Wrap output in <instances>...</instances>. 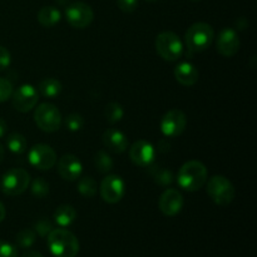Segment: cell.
I'll return each mask as SVG.
<instances>
[{
  "mask_svg": "<svg viewBox=\"0 0 257 257\" xmlns=\"http://www.w3.org/2000/svg\"><path fill=\"white\" fill-rule=\"evenodd\" d=\"M60 12L54 7H43L38 12V22L45 28H52L60 20Z\"/></svg>",
  "mask_w": 257,
  "mask_h": 257,
  "instance_id": "ffe728a7",
  "label": "cell"
},
{
  "mask_svg": "<svg viewBox=\"0 0 257 257\" xmlns=\"http://www.w3.org/2000/svg\"><path fill=\"white\" fill-rule=\"evenodd\" d=\"M35 238H37V233H35V231L30 230V228H25V230H22L20 232L17 233L15 242H17L18 247L29 248L32 247L33 243L35 242Z\"/></svg>",
  "mask_w": 257,
  "mask_h": 257,
  "instance_id": "d4e9b609",
  "label": "cell"
},
{
  "mask_svg": "<svg viewBox=\"0 0 257 257\" xmlns=\"http://www.w3.org/2000/svg\"><path fill=\"white\" fill-rule=\"evenodd\" d=\"M156 50L162 59L175 62L181 58L183 45L180 37L173 32H163L156 38Z\"/></svg>",
  "mask_w": 257,
  "mask_h": 257,
  "instance_id": "5b68a950",
  "label": "cell"
},
{
  "mask_svg": "<svg viewBox=\"0 0 257 257\" xmlns=\"http://www.w3.org/2000/svg\"><path fill=\"white\" fill-rule=\"evenodd\" d=\"M4 156H5V150H4V147L0 145V163H2L3 160H4Z\"/></svg>",
  "mask_w": 257,
  "mask_h": 257,
  "instance_id": "74e56055",
  "label": "cell"
},
{
  "mask_svg": "<svg viewBox=\"0 0 257 257\" xmlns=\"http://www.w3.org/2000/svg\"><path fill=\"white\" fill-rule=\"evenodd\" d=\"M0 257H18L17 247L7 241L0 240Z\"/></svg>",
  "mask_w": 257,
  "mask_h": 257,
  "instance_id": "4dcf8cb0",
  "label": "cell"
},
{
  "mask_svg": "<svg viewBox=\"0 0 257 257\" xmlns=\"http://www.w3.org/2000/svg\"><path fill=\"white\" fill-rule=\"evenodd\" d=\"M38 90L43 97L55 98L62 92V83L55 78H45L38 84Z\"/></svg>",
  "mask_w": 257,
  "mask_h": 257,
  "instance_id": "44dd1931",
  "label": "cell"
},
{
  "mask_svg": "<svg viewBox=\"0 0 257 257\" xmlns=\"http://www.w3.org/2000/svg\"><path fill=\"white\" fill-rule=\"evenodd\" d=\"M187 125V117L180 109H172L163 115L161 130L166 137H178L182 135Z\"/></svg>",
  "mask_w": 257,
  "mask_h": 257,
  "instance_id": "30bf717a",
  "label": "cell"
},
{
  "mask_svg": "<svg viewBox=\"0 0 257 257\" xmlns=\"http://www.w3.org/2000/svg\"><path fill=\"white\" fill-rule=\"evenodd\" d=\"M94 163L95 167H97V170L99 171L100 173L109 172V171L113 170V166H114L112 157L103 150L98 151V152L95 153Z\"/></svg>",
  "mask_w": 257,
  "mask_h": 257,
  "instance_id": "603a6c76",
  "label": "cell"
},
{
  "mask_svg": "<svg viewBox=\"0 0 257 257\" xmlns=\"http://www.w3.org/2000/svg\"><path fill=\"white\" fill-rule=\"evenodd\" d=\"M147 2H156V0H147Z\"/></svg>",
  "mask_w": 257,
  "mask_h": 257,
  "instance_id": "ab89813d",
  "label": "cell"
},
{
  "mask_svg": "<svg viewBox=\"0 0 257 257\" xmlns=\"http://www.w3.org/2000/svg\"><path fill=\"white\" fill-rule=\"evenodd\" d=\"M32 193L38 198H44L49 195V183L43 177H38L32 183Z\"/></svg>",
  "mask_w": 257,
  "mask_h": 257,
  "instance_id": "4316f807",
  "label": "cell"
},
{
  "mask_svg": "<svg viewBox=\"0 0 257 257\" xmlns=\"http://www.w3.org/2000/svg\"><path fill=\"white\" fill-rule=\"evenodd\" d=\"M22 257H44L38 251H27V252L23 253Z\"/></svg>",
  "mask_w": 257,
  "mask_h": 257,
  "instance_id": "d590c367",
  "label": "cell"
},
{
  "mask_svg": "<svg viewBox=\"0 0 257 257\" xmlns=\"http://www.w3.org/2000/svg\"><path fill=\"white\" fill-rule=\"evenodd\" d=\"M175 78L180 84L185 87H192L198 80V70L191 63H181L176 67Z\"/></svg>",
  "mask_w": 257,
  "mask_h": 257,
  "instance_id": "ac0fdd59",
  "label": "cell"
},
{
  "mask_svg": "<svg viewBox=\"0 0 257 257\" xmlns=\"http://www.w3.org/2000/svg\"><path fill=\"white\" fill-rule=\"evenodd\" d=\"M65 17H67V22L69 23L70 27L77 28V29H84L93 22L94 13L87 3L75 2L68 5L65 9Z\"/></svg>",
  "mask_w": 257,
  "mask_h": 257,
  "instance_id": "ba28073f",
  "label": "cell"
},
{
  "mask_svg": "<svg viewBox=\"0 0 257 257\" xmlns=\"http://www.w3.org/2000/svg\"><path fill=\"white\" fill-rule=\"evenodd\" d=\"M155 147L145 140L135 142L130 150L131 161L140 167H148V166L152 165L153 161H155Z\"/></svg>",
  "mask_w": 257,
  "mask_h": 257,
  "instance_id": "5bb4252c",
  "label": "cell"
},
{
  "mask_svg": "<svg viewBox=\"0 0 257 257\" xmlns=\"http://www.w3.org/2000/svg\"><path fill=\"white\" fill-rule=\"evenodd\" d=\"M97 182L93 177L87 176V177L80 178L79 182H78V191L80 192V195H83L84 197H94L95 193H97Z\"/></svg>",
  "mask_w": 257,
  "mask_h": 257,
  "instance_id": "cb8c5ba5",
  "label": "cell"
},
{
  "mask_svg": "<svg viewBox=\"0 0 257 257\" xmlns=\"http://www.w3.org/2000/svg\"><path fill=\"white\" fill-rule=\"evenodd\" d=\"M103 143L110 152L123 153L128 147V138L119 130L109 128L103 133Z\"/></svg>",
  "mask_w": 257,
  "mask_h": 257,
  "instance_id": "e0dca14e",
  "label": "cell"
},
{
  "mask_svg": "<svg viewBox=\"0 0 257 257\" xmlns=\"http://www.w3.org/2000/svg\"><path fill=\"white\" fill-rule=\"evenodd\" d=\"M5 215H7V211H5L4 205H3V203L0 202V222H3V221H4Z\"/></svg>",
  "mask_w": 257,
  "mask_h": 257,
  "instance_id": "8d00e7d4",
  "label": "cell"
},
{
  "mask_svg": "<svg viewBox=\"0 0 257 257\" xmlns=\"http://www.w3.org/2000/svg\"><path fill=\"white\" fill-rule=\"evenodd\" d=\"M158 207L161 212L167 217H175L183 208V197L180 191L168 188L161 195L158 201Z\"/></svg>",
  "mask_w": 257,
  "mask_h": 257,
  "instance_id": "4fadbf2b",
  "label": "cell"
},
{
  "mask_svg": "<svg viewBox=\"0 0 257 257\" xmlns=\"http://www.w3.org/2000/svg\"><path fill=\"white\" fill-rule=\"evenodd\" d=\"M207 193L216 205L227 206L235 198L236 191L228 178L223 176H213L207 182Z\"/></svg>",
  "mask_w": 257,
  "mask_h": 257,
  "instance_id": "277c9868",
  "label": "cell"
},
{
  "mask_svg": "<svg viewBox=\"0 0 257 257\" xmlns=\"http://www.w3.org/2000/svg\"><path fill=\"white\" fill-rule=\"evenodd\" d=\"M77 220V211L70 205H62L55 210L54 221L60 227H68Z\"/></svg>",
  "mask_w": 257,
  "mask_h": 257,
  "instance_id": "d6986e66",
  "label": "cell"
},
{
  "mask_svg": "<svg viewBox=\"0 0 257 257\" xmlns=\"http://www.w3.org/2000/svg\"><path fill=\"white\" fill-rule=\"evenodd\" d=\"M13 94V84L5 78L0 77V102H5Z\"/></svg>",
  "mask_w": 257,
  "mask_h": 257,
  "instance_id": "f546056e",
  "label": "cell"
},
{
  "mask_svg": "<svg viewBox=\"0 0 257 257\" xmlns=\"http://www.w3.org/2000/svg\"><path fill=\"white\" fill-rule=\"evenodd\" d=\"M34 120L43 132L53 133L60 128L62 114L59 109L52 103H42L35 109Z\"/></svg>",
  "mask_w": 257,
  "mask_h": 257,
  "instance_id": "52a82bcc",
  "label": "cell"
},
{
  "mask_svg": "<svg viewBox=\"0 0 257 257\" xmlns=\"http://www.w3.org/2000/svg\"><path fill=\"white\" fill-rule=\"evenodd\" d=\"M124 115V110H123V107L117 102H110L109 104L105 107V118L109 123H117L119 122L120 119Z\"/></svg>",
  "mask_w": 257,
  "mask_h": 257,
  "instance_id": "484cf974",
  "label": "cell"
},
{
  "mask_svg": "<svg viewBox=\"0 0 257 257\" xmlns=\"http://www.w3.org/2000/svg\"><path fill=\"white\" fill-rule=\"evenodd\" d=\"M117 5L122 12L133 13L138 7V0H117Z\"/></svg>",
  "mask_w": 257,
  "mask_h": 257,
  "instance_id": "d6a6232c",
  "label": "cell"
},
{
  "mask_svg": "<svg viewBox=\"0 0 257 257\" xmlns=\"http://www.w3.org/2000/svg\"><path fill=\"white\" fill-rule=\"evenodd\" d=\"M213 39H215V32L207 23H196L191 25L185 35L186 44L192 52H203L210 48Z\"/></svg>",
  "mask_w": 257,
  "mask_h": 257,
  "instance_id": "3957f363",
  "label": "cell"
},
{
  "mask_svg": "<svg viewBox=\"0 0 257 257\" xmlns=\"http://www.w3.org/2000/svg\"><path fill=\"white\" fill-rule=\"evenodd\" d=\"M7 146L9 148L10 152L15 153V155H22L27 151V140L23 135L19 133H12L8 136L7 138Z\"/></svg>",
  "mask_w": 257,
  "mask_h": 257,
  "instance_id": "7402d4cb",
  "label": "cell"
},
{
  "mask_svg": "<svg viewBox=\"0 0 257 257\" xmlns=\"http://www.w3.org/2000/svg\"><path fill=\"white\" fill-rule=\"evenodd\" d=\"M153 177H155L156 182L161 186H167L173 181L172 173L168 170H166V168H158V170H155Z\"/></svg>",
  "mask_w": 257,
  "mask_h": 257,
  "instance_id": "f1b7e54d",
  "label": "cell"
},
{
  "mask_svg": "<svg viewBox=\"0 0 257 257\" xmlns=\"http://www.w3.org/2000/svg\"><path fill=\"white\" fill-rule=\"evenodd\" d=\"M7 122H5L3 118H0V138H3L5 136V133H7Z\"/></svg>",
  "mask_w": 257,
  "mask_h": 257,
  "instance_id": "e575fe53",
  "label": "cell"
},
{
  "mask_svg": "<svg viewBox=\"0 0 257 257\" xmlns=\"http://www.w3.org/2000/svg\"><path fill=\"white\" fill-rule=\"evenodd\" d=\"M207 168L200 161H188L177 173V182L181 188L188 192H195L207 182Z\"/></svg>",
  "mask_w": 257,
  "mask_h": 257,
  "instance_id": "6da1fadb",
  "label": "cell"
},
{
  "mask_svg": "<svg viewBox=\"0 0 257 257\" xmlns=\"http://www.w3.org/2000/svg\"><path fill=\"white\" fill-rule=\"evenodd\" d=\"M52 230H53L52 223H50L48 220H45V218H42V220H39L37 223H35V232L39 233V236H42V237H45V236L49 235Z\"/></svg>",
  "mask_w": 257,
  "mask_h": 257,
  "instance_id": "1f68e13d",
  "label": "cell"
},
{
  "mask_svg": "<svg viewBox=\"0 0 257 257\" xmlns=\"http://www.w3.org/2000/svg\"><path fill=\"white\" fill-rule=\"evenodd\" d=\"M10 60H12V57H10L9 50L0 45V72L9 67Z\"/></svg>",
  "mask_w": 257,
  "mask_h": 257,
  "instance_id": "836d02e7",
  "label": "cell"
},
{
  "mask_svg": "<svg viewBox=\"0 0 257 257\" xmlns=\"http://www.w3.org/2000/svg\"><path fill=\"white\" fill-rule=\"evenodd\" d=\"M82 163L73 155H64L58 161V172L67 181H75L82 175Z\"/></svg>",
  "mask_w": 257,
  "mask_h": 257,
  "instance_id": "2e32d148",
  "label": "cell"
},
{
  "mask_svg": "<svg viewBox=\"0 0 257 257\" xmlns=\"http://www.w3.org/2000/svg\"><path fill=\"white\" fill-rule=\"evenodd\" d=\"M65 125H67L68 130L72 131V132H78V131L82 130L83 125H84V119H83L82 115L78 114V113H70L67 117V119H65Z\"/></svg>",
  "mask_w": 257,
  "mask_h": 257,
  "instance_id": "83f0119b",
  "label": "cell"
},
{
  "mask_svg": "<svg viewBox=\"0 0 257 257\" xmlns=\"http://www.w3.org/2000/svg\"><path fill=\"white\" fill-rule=\"evenodd\" d=\"M99 192L103 201H105L107 203L113 205V203L119 202L125 193L124 181L117 175L107 176L100 183Z\"/></svg>",
  "mask_w": 257,
  "mask_h": 257,
  "instance_id": "9c48e42d",
  "label": "cell"
},
{
  "mask_svg": "<svg viewBox=\"0 0 257 257\" xmlns=\"http://www.w3.org/2000/svg\"><path fill=\"white\" fill-rule=\"evenodd\" d=\"M29 162L40 171H48L57 163V153L48 145H35L29 151Z\"/></svg>",
  "mask_w": 257,
  "mask_h": 257,
  "instance_id": "8fae6325",
  "label": "cell"
},
{
  "mask_svg": "<svg viewBox=\"0 0 257 257\" xmlns=\"http://www.w3.org/2000/svg\"><path fill=\"white\" fill-rule=\"evenodd\" d=\"M38 92L33 85L24 84L20 85L15 92L12 94V103L13 107L18 112L27 113L32 110L38 103Z\"/></svg>",
  "mask_w": 257,
  "mask_h": 257,
  "instance_id": "7c38bea8",
  "label": "cell"
},
{
  "mask_svg": "<svg viewBox=\"0 0 257 257\" xmlns=\"http://www.w3.org/2000/svg\"><path fill=\"white\" fill-rule=\"evenodd\" d=\"M48 247L55 257H75L79 252V241L70 231L55 228L48 235Z\"/></svg>",
  "mask_w": 257,
  "mask_h": 257,
  "instance_id": "7a4b0ae2",
  "label": "cell"
},
{
  "mask_svg": "<svg viewBox=\"0 0 257 257\" xmlns=\"http://www.w3.org/2000/svg\"><path fill=\"white\" fill-rule=\"evenodd\" d=\"M240 38L238 34L231 28H225L220 33L217 39V50L221 55L226 58L233 57L240 50Z\"/></svg>",
  "mask_w": 257,
  "mask_h": 257,
  "instance_id": "9a60e30c",
  "label": "cell"
},
{
  "mask_svg": "<svg viewBox=\"0 0 257 257\" xmlns=\"http://www.w3.org/2000/svg\"><path fill=\"white\" fill-rule=\"evenodd\" d=\"M191 2H200V0H191Z\"/></svg>",
  "mask_w": 257,
  "mask_h": 257,
  "instance_id": "f35d334b",
  "label": "cell"
},
{
  "mask_svg": "<svg viewBox=\"0 0 257 257\" xmlns=\"http://www.w3.org/2000/svg\"><path fill=\"white\" fill-rule=\"evenodd\" d=\"M30 183L29 173L22 168H12L7 171L2 178L0 187L4 195L19 196L27 191Z\"/></svg>",
  "mask_w": 257,
  "mask_h": 257,
  "instance_id": "8992f818",
  "label": "cell"
}]
</instances>
